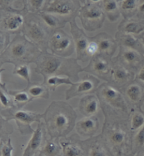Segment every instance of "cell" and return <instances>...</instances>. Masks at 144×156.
Masks as SVG:
<instances>
[{
	"instance_id": "6da1fadb",
	"label": "cell",
	"mask_w": 144,
	"mask_h": 156,
	"mask_svg": "<svg viewBox=\"0 0 144 156\" xmlns=\"http://www.w3.org/2000/svg\"><path fill=\"white\" fill-rule=\"evenodd\" d=\"M103 113L104 122L100 134L113 156H134V133L129 127V116L109 111H103Z\"/></svg>"
},
{
	"instance_id": "7a4b0ae2",
	"label": "cell",
	"mask_w": 144,
	"mask_h": 156,
	"mask_svg": "<svg viewBox=\"0 0 144 156\" xmlns=\"http://www.w3.org/2000/svg\"><path fill=\"white\" fill-rule=\"evenodd\" d=\"M77 114L71 105L63 101H54L43 113L47 136L51 139L68 136L75 127Z\"/></svg>"
},
{
	"instance_id": "3957f363",
	"label": "cell",
	"mask_w": 144,
	"mask_h": 156,
	"mask_svg": "<svg viewBox=\"0 0 144 156\" xmlns=\"http://www.w3.org/2000/svg\"><path fill=\"white\" fill-rule=\"evenodd\" d=\"M82 70L80 66L74 60L49 55L40 59L36 68L37 72L45 77L63 74L68 77L76 78Z\"/></svg>"
},
{
	"instance_id": "277c9868",
	"label": "cell",
	"mask_w": 144,
	"mask_h": 156,
	"mask_svg": "<svg viewBox=\"0 0 144 156\" xmlns=\"http://www.w3.org/2000/svg\"><path fill=\"white\" fill-rule=\"evenodd\" d=\"M100 101L102 111L113 113L129 116L131 110L124 96L115 87L108 84H103L97 91Z\"/></svg>"
},
{
	"instance_id": "5b68a950",
	"label": "cell",
	"mask_w": 144,
	"mask_h": 156,
	"mask_svg": "<svg viewBox=\"0 0 144 156\" xmlns=\"http://www.w3.org/2000/svg\"><path fill=\"white\" fill-rule=\"evenodd\" d=\"M0 112L7 121H15L20 134L23 136L33 134L35 129L32 127V124L40 123L43 118V114L18 109L17 108L4 109Z\"/></svg>"
},
{
	"instance_id": "8992f818",
	"label": "cell",
	"mask_w": 144,
	"mask_h": 156,
	"mask_svg": "<svg viewBox=\"0 0 144 156\" xmlns=\"http://www.w3.org/2000/svg\"><path fill=\"white\" fill-rule=\"evenodd\" d=\"M62 147L63 156H86L83 140L77 134L59 139Z\"/></svg>"
},
{
	"instance_id": "52a82bcc",
	"label": "cell",
	"mask_w": 144,
	"mask_h": 156,
	"mask_svg": "<svg viewBox=\"0 0 144 156\" xmlns=\"http://www.w3.org/2000/svg\"><path fill=\"white\" fill-rule=\"evenodd\" d=\"M99 84V80L93 76H86L81 81L70 86L65 92L66 100L81 95H87L92 93Z\"/></svg>"
},
{
	"instance_id": "ba28073f",
	"label": "cell",
	"mask_w": 144,
	"mask_h": 156,
	"mask_svg": "<svg viewBox=\"0 0 144 156\" xmlns=\"http://www.w3.org/2000/svg\"><path fill=\"white\" fill-rule=\"evenodd\" d=\"M86 156H113L101 134L83 140Z\"/></svg>"
},
{
	"instance_id": "9c48e42d",
	"label": "cell",
	"mask_w": 144,
	"mask_h": 156,
	"mask_svg": "<svg viewBox=\"0 0 144 156\" xmlns=\"http://www.w3.org/2000/svg\"><path fill=\"white\" fill-rule=\"evenodd\" d=\"M46 134L47 132L45 130L44 122L42 121L37 124L35 132L31 135L30 139L27 142L22 156H37Z\"/></svg>"
},
{
	"instance_id": "30bf717a",
	"label": "cell",
	"mask_w": 144,
	"mask_h": 156,
	"mask_svg": "<svg viewBox=\"0 0 144 156\" xmlns=\"http://www.w3.org/2000/svg\"><path fill=\"white\" fill-rule=\"evenodd\" d=\"M75 128L79 136L91 138L96 136L99 131L100 122L96 116L84 117L77 122Z\"/></svg>"
},
{
	"instance_id": "8fae6325",
	"label": "cell",
	"mask_w": 144,
	"mask_h": 156,
	"mask_svg": "<svg viewBox=\"0 0 144 156\" xmlns=\"http://www.w3.org/2000/svg\"><path fill=\"white\" fill-rule=\"evenodd\" d=\"M112 68H113L106 58L101 56H97L92 59L90 65L84 70L92 73L97 76L102 77L103 79L108 80V78L111 77Z\"/></svg>"
},
{
	"instance_id": "7c38bea8",
	"label": "cell",
	"mask_w": 144,
	"mask_h": 156,
	"mask_svg": "<svg viewBox=\"0 0 144 156\" xmlns=\"http://www.w3.org/2000/svg\"><path fill=\"white\" fill-rule=\"evenodd\" d=\"M100 107V101L97 96L87 94L79 101L78 109L84 117L95 116L98 113Z\"/></svg>"
},
{
	"instance_id": "4fadbf2b",
	"label": "cell",
	"mask_w": 144,
	"mask_h": 156,
	"mask_svg": "<svg viewBox=\"0 0 144 156\" xmlns=\"http://www.w3.org/2000/svg\"><path fill=\"white\" fill-rule=\"evenodd\" d=\"M125 95L128 101L133 105L132 110L141 108L143 102L144 89L140 84L137 82L129 84L125 89Z\"/></svg>"
},
{
	"instance_id": "5bb4252c",
	"label": "cell",
	"mask_w": 144,
	"mask_h": 156,
	"mask_svg": "<svg viewBox=\"0 0 144 156\" xmlns=\"http://www.w3.org/2000/svg\"><path fill=\"white\" fill-rule=\"evenodd\" d=\"M71 44V40L61 33H55L51 40L52 51L61 56H68L71 54L70 50Z\"/></svg>"
},
{
	"instance_id": "9a60e30c",
	"label": "cell",
	"mask_w": 144,
	"mask_h": 156,
	"mask_svg": "<svg viewBox=\"0 0 144 156\" xmlns=\"http://www.w3.org/2000/svg\"><path fill=\"white\" fill-rule=\"evenodd\" d=\"M33 57L30 54L27 46L24 43L17 42L11 46L9 49V61L13 63L28 62L33 60Z\"/></svg>"
},
{
	"instance_id": "2e32d148",
	"label": "cell",
	"mask_w": 144,
	"mask_h": 156,
	"mask_svg": "<svg viewBox=\"0 0 144 156\" xmlns=\"http://www.w3.org/2000/svg\"><path fill=\"white\" fill-rule=\"evenodd\" d=\"M37 156H63L59 139H51L46 134Z\"/></svg>"
},
{
	"instance_id": "e0dca14e",
	"label": "cell",
	"mask_w": 144,
	"mask_h": 156,
	"mask_svg": "<svg viewBox=\"0 0 144 156\" xmlns=\"http://www.w3.org/2000/svg\"><path fill=\"white\" fill-rule=\"evenodd\" d=\"M132 73L124 66L117 63L112 68L111 77L113 82L119 87L126 84L132 80Z\"/></svg>"
},
{
	"instance_id": "ac0fdd59",
	"label": "cell",
	"mask_w": 144,
	"mask_h": 156,
	"mask_svg": "<svg viewBox=\"0 0 144 156\" xmlns=\"http://www.w3.org/2000/svg\"><path fill=\"white\" fill-rule=\"evenodd\" d=\"M120 57L123 63L134 69H137L143 63L142 55L134 49L127 48L125 49L121 53Z\"/></svg>"
},
{
	"instance_id": "d6986e66",
	"label": "cell",
	"mask_w": 144,
	"mask_h": 156,
	"mask_svg": "<svg viewBox=\"0 0 144 156\" xmlns=\"http://www.w3.org/2000/svg\"><path fill=\"white\" fill-rule=\"evenodd\" d=\"M129 122L130 129L134 134L141 129L144 126V111L141 108L131 110Z\"/></svg>"
},
{
	"instance_id": "ffe728a7",
	"label": "cell",
	"mask_w": 144,
	"mask_h": 156,
	"mask_svg": "<svg viewBox=\"0 0 144 156\" xmlns=\"http://www.w3.org/2000/svg\"><path fill=\"white\" fill-rule=\"evenodd\" d=\"M9 93L13 97V103L18 109H22L25 105L28 104L33 99L27 91H11Z\"/></svg>"
},
{
	"instance_id": "44dd1931",
	"label": "cell",
	"mask_w": 144,
	"mask_h": 156,
	"mask_svg": "<svg viewBox=\"0 0 144 156\" xmlns=\"http://www.w3.org/2000/svg\"><path fill=\"white\" fill-rule=\"evenodd\" d=\"M45 82L48 88L52 89L53 91H54L56 88L61 85L72 86L75 84V82H73L70 79V77H60L58 75H53V76L47 77Z\"/></svg>"
},
{
	"instance_id": "7402d4cb",
	"label": "cell",
	"mask_w": 144,
	"mask_h": 156,
	"mask_svg": "<svg viewBox=\"0 0 144 156\" xmlns=\"http://www.w3.org/2000/svg\"><path fill=\"white\" fill-rule=\"evenodd\" d=\"M144 148V126L134 134L132 139V154L136 156Z\"/></svg>"
},
{
	"instance_id": "603a6c76",
	"label": "cell",
	"mask_w": 144,
	"mask_h": 156,
	"mask_svg": "<svg viewBox=\"0 0 144 156\" xmlns=\"http://www.w3.org/2000/svg\"><path fill=\"white\" fill-rule=\"evenodd\" d=\"M27 91L33 99L37 98H43L47 99L49 98V88L42 84H33L28 87Z\"/></svg>"
},
{
	"instance_id": "cb8c5ba5",
	"label": "cell",
	"mask_w": 144,
	"mask_h": 156,
	"mask_svg": "<svg viewBox=\"0 0 144 156\" xmlns=\"http://www.w3.org/2000/svg\"><path fill=\"white\" fill-rule=\"evenodd\" d=\"M13 132V127L9 122L2 116L0 112V142L10 138L9 136Z\"/></svg>"
},
{
	"instance_id": "d4e9b609",
	"label": "cell",
	"mask_w": 144,
	"mask_h": 156,
	"mask_svg": "<svg viewBox=\"0 0 144 156\" xmlns=\"http://www.w3.org/2000/svg\"><path fill=\"white\" fill-rule=\"evenodd\" d=\"M89 42L85 37H80L76 40V50L77 54V58L82 61L87 60L88 55L86 54Z\"/></svg>"
},
{
	"instance_id": "484cf974",
	"label": "cell",
	"mask_w": 144,
	"mask_h": 156,
	"mask_svg": "<svg viewBox=\"0 0 144 156\" xmlns=\"http://www.w3.org/2000/svg\"><path fill=\"white\" fill-rule=\"evenodd\" d=\"M23 23V18L20 15H15L8 18L5 22L6 27L9 30H16Z\"/></svg>"
},
{
	"instance_id": "4316f807",
	"label": "cell",
	"mask_w": 144,
	"mask_h": 156,
	"mask_svg": "<svg viewBox=\"0 0 144 156\" xmlns=\"http://www.w3.org/2000/svg\"><path fill=\"white\" fill-rule=\"evenodd\" d=\"M47 11L58 13V14L61 15H66L70 13V11H71V9L67 4L63 3V2H58V3L53 4V5L48 8Z\"/></svg>"
},
{
	"instance_id": "83f0119b",
	"label": "cell",
	"mask_w": 144,
	"mask_h": 156,
	"mask_svg": "<svg viewBox=\"0 0 144 156\" xmlns=\"http://www.w3.org/2000/svg\"><path fill=\"white\" fill-rule=\"evenodd\" d=\"M13 74L26 80L28 84H30V70L27 64H20L13 70Z\"/></svg>"
},
{
	"instance_id": "f1b7e54d",
	"label": "cell",
	"mask_w": 144,
	"mask_h": 156,
	"mask_svg": "<svg viewBox=\"0 0 144 156\" xmlns=\"http://www.w3.org/2000/svg\"><path fill=\"white\" fill-rule=\"evenodd\" d=\"M125 30L127 33L139 34L144 31V21L129 22L125 26Z\"/></svg>"
},
{
	"instance_id": "f546056e",
	"label": "cell",
	"mask_w": 144,
	"mask_h": 156,
	"mask_svg": "<svg viewBox=\"0 0 144 156\" xmlns=\"http://www.w3.org/2000/svg\"><path fill=\"white\" fill-rule=\"evenodd\" d=\"M13 149L11 138L0 142V156H12Z\"/></svg>"
},
{
	"instance_id": "4dcf8cb0",
	"label": "cell",
	"mask_w": 144,
	"mask_h": 156,
	"mask_svg": "<svg viewBox=\"0 0 144 156\" xmlns=\"http://www.w3.org/2000/svg\"><path fill=\"white\" fill-rule=\"evenodd\" d=\"M29 35L33 40L40 41L44 37V33L43 30L37 24H33L29 30Z\"/></svg>"
},
{
	"instance_id": "1f68e13d",
	"label": "cell",
	"mask_w": 144,
	"mask_h": 156,
	"mask_svg": "<svg viewBox=\"0 0 144 156\" xmlns=\"http://www.w3.org/2000/svg\"><path fill=\"white\" fill-rule=\"evenodd\" d=\"M0 104L4 108H5V109L16 108L13 101H11L10 97L1 88H0Z\"/></svg>"
},
{
	"instance_id": "d6a6232c",
	"label": "cell",
	"mask_w": 144,
	"mask_h": 156,
	"mask_svg": "<svg viewBox=\"0 0 144 156\" xmlns=\"http://www.w3.org/2000/svg\"><path fill=\"white\" fill-rule=\"evenodd\" d=\"M99 44V51L103 54H109L110 52H111L112 49V43L111 41L108 39H104L101 40L100 42L98 43Z\"/></svg>"
},
{
	"instance_id": "836d02e7",
	"label": "cell",
	"mask_w": 144,
	"mask_h": 156,
	"mask_svg": "<svg viewBox=\"0 0 144 156\" xmlns=\"http://www.w3.org/2000/svg\"><path fill=\"white\" fill-rule=\"evenodd\" d=\"M103 16L101 10L98 7H91L85 13V17L91 20L99 19Z\"/></svg>"
},
{
	"instance_id": "e575fe53",
	"label": "cell",
	"mask_w": 144,
	"mask_h": 156,
	"mask_svg": "<svg viewBox=\"0 0 144 156\" xmlns=\"http://www.w3.org/2000/svg\"><path fill=\"white\" fill-rule=\"evenodd\" d=\"M138 0H124L121 4V8L125 11L134 10L136 7Z\"/></svg>"
},
{
	"instance_id": "d590c367",
	"label": "cell",
	"mask_w": 144,
	"mask_h": 156,
	"mask_svg": "<svg viewBox=\"0 0 144 156\" xmlns=\"http://www.w3.org/2000/svg\"><path fill=\"white\" fill-rule=\"evenodd\" d=\"M104 8L107 12H113L118 9V4L115 0H104Z\"/></svg>"
},
{
	"instance_id": "8d00e7d4",
	"label": "cell",
	"mask_w": 144,
	"mask_h": 156,
	"mask_svg": "<svg viewBox=\"0 0 144 156\" xmlns=\"http://www.w3.org/2000/svg\"><path fill=\"white\" fill-rule=\"evenodd\" d=\"M99 52V44L95 42H91L89 43L87 49H86V54L89 56H95Z\"/></svg>"
},
{
	"instance_id": "74e56055",
	"label": "cell",
	"mask_w": 144,
	"mask_h": 156,
	"mask_svg": "<svg viewBox=\"0 0 144 156\" xmlns=\"http://www.w3.org/2000/svg\"><path fill=\"white\" fill-rule=\"evenodd\" d=\"M123 44L125 47L130 49H134L137 44V40L132 35H127L123 40Z\"/></svg>"
},
{
	"instance_id": "f35d334b",
	"label": "cell",
	"mask_w": 144,
	"mask_h": 156,
	"mask_svg": "<svg viewBox=\"0 0 144 156\" xmlns=\"http://www.w3.org/2000/svg\"><path fill=\"white\" fill-rule=\"evenodd\" d=\"M42 18L44 20V21L46 23V24L49 27H56L57 25L56 18L54 16L49 14H42Z\"/></svg>"
},
{
	"instance_id": "ab89813d",
	"label": "cell",
	"mask_w": 144,
	"mask_h": 156,
	"mask_svg": "<svg viewBox=\"0 0 144 156\" xmlns=\"http://www.w3.org/2000/svg\"><path fill=\"white\" fill-rule=\"evenodd\" d=\"M44 0H31V4L33 7L40 9L44 4Z\"/></svg>"
},
{
	"instance_id": "60d3db41",
	"label": "cell",
	"mask_w": 144,
	"mask_h": 156,
	"mask_svg": "<svg viewBox=\"0 0 144 156\" xmlns=\"http://www.w3.org/2000/svg\"><path fill=\"white\" fill-rule=\"evenodd\" d=\"M137 79H138L139 81L144 82V66L141 68L140 70L138 73V75H137L136 77Z\"/></svg>"
},
{
	"instance_id": "b9f144b4",
	"label": "cell",
	"mask_w": 144,
	"mask_h": 156,
	"mask_svg": "<svg viewBox=\"0 0 144 156\" xmlns=\"http://www.w3.org/2000/svg\"><path fill=\"white\" fill-rule=\"evenodd\" d=\"M4 70H5V69H4V68H0V75H1L2 73V72H4ZM0 88L3 89L4 91H6V92H8L7 89H6V84H5V83H4V82H2L1 78H0Z\"/></svg>"
},
{
	"instance_id": "7bdbcfd3",
	"label": "cell",
	"mask_w": 144,
	"mask_h": 156,
	"mask_svg": "<svg viewBox=\"0 0 144 156\" xmlns=\"http://www.w3.org/2000/svg\"><path fill=\"white\" fill-rule=\"evenodd\" d=\"M4 45H5V39L3 35H0V52L3 50Z\"/></svg>"
},
{
	"instance_id": "ee69618b",
	"label": "cell",
	"mask_w": 144,
	"mask_h": 156,
	"mask_svg": "<svg viewBox=\"0 0 144 156\" xmlns=\"http://www.w3.org/2000/svg\"><path fill=\"white\" fill-rule=\"evenodd\" d=\"M139 12L141 13H143L144 14V0L142 2V3L139 5Z\"/></svg>"
},
{
	"instance_id": "f6af8a7d",
	"label": "cell",
	"mask_w": 144,
	"mask_h": 156,
	"mask_svg": "<svg viewBox=\"0 0 144 156\" xmlns=\"http://www.w3.org/2000/svg\"><path fill=\"white\" fill-rule=\"evenodd\" d=\"M136 156H144V152H141V153H139V154H138V155H136Z\"/></svg>"
},
{
	"instance_id": "bcb514c9",
	"label": "cell",
	"mask_w": 144,
	"mask_h": 156,
	"mask_svg": "<svg viewBox=\"0 0 144 156\" xmlns=\"http://www.w3.org/2000/svg\"><path fill=\"white\" fill-rule=\"evenodd\" d=\"M91 1H92V2H99V1H100V0H91Z\"/></svg>"
},
{
	"instance_id": "7dc6e473",
	"label": "cell",
	"mask_w": 144,
	"mask_h": 156,
	"mask_svg": "<svg viewBox=\"0 0 144 156\" xmlns=\"http://www.w3.org/2000/svg\"><path fill=\"white\" fill-rule=\"evenodd\" d=\"M142 42H143V44L144 45V37H143L142 39Z\"/></svg>"
},
{
	"instance_id": "c3c4849f",
	"label": "cell",
	"mask_w": 144,
	"mask_h": 156,
	"mask_svg": "<svg viewBox=\"0 0 144 156\" xmlns=\"http://www.w3.org/2000/svg\"><path fill=\"white\" fill-rule=\"evenodd\" d=\"M141 152H144V148L143 149V151H141Z\"/></svg>"
}]
</instances>
